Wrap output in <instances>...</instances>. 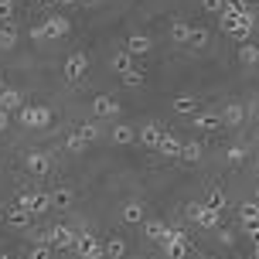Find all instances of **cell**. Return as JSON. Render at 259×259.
<instances>
[{
    "mask_svg": "<svg viewBox=\"0 0 259 259\" xmlns=\"http://www.w3.org/2000/svg\"><path fill=\"white\" fill-rule=\"evenodd\" d=\"M45 38H65V34H68V17H62V14H58V17H48V21H45Z\"/></svg>",
    "mask_w": 259,
    "mask_h": 259,
    "instance_id": "obj_9",
    "label": "cell"
},
{
    "mask_svg": "<svg viewBox=\"0 0 259 259\" xmlns=\"http://www.w3.org/2000/svg\"><path fill=\"white\" fill-rule=\"evenodd\" d=\"M17 119H21L27 130H41V126L52 123V109H48V106H21V109H17Z\"/></svg>",
    "mask_w": 259,
    "mask_h": 259,
    "instance_id": "obj_2",
    "label": "cell"
},
{
    "mask_svg": "<svg viewBox=\"0 0 259 259\" xmlns=\"http://www.w3.org/2000/svg\"><path fill=\"white\" fill-rule=\"evenodd\" d=\"M0 259H11V256H7V252H0Z\"/></svg>",
    "mask_w": 259,
    "mask_h": 259,
    "instance_id": "obj_43",
    "label": "cell"
},
{
    "mask_svg": "<svg viewBox=\"0 0 259 259\" xmlns=\"http://www.w3.org/2000/svg\"><path fill=\"white\" fill-rule=\"evenodd\" d=\"M205 45H208V31H205V27H191L188 48H205Z\"/></svg>",
    "mask_w": 259,
    "mask_h": 259,
    "instance_id": "obj_29",
    "label": "cell"
},
{
    "mask_svg": "<svg viewBox=\"0 0 259 259\" xmlns=\"http://www.w3.org/2000/svg\"><path fill=\"white\" fill-rule=\"evenodd\" d=\"M123 78V85H126V89H137V85H143V72H137V68H130L126 75H119Z\"/></svg>",
    "mask_w": 259,
    "mask_h": 259,
    "instance_id": "obj_33",
    "label": "cell"
},
{
    "mask_svg": "<svg viewBox=\"0 0 259 259\" xmlns=\"http://www.w3.org/2000/svg\"><path fill=\"white\" fill-rule=\"evenodd\" d=\"M7 123H11V116H7V109H0V133L7 130Z\"/></svg>",
    "mask_w": 259,
    "mask_h": 259,
    "instance_id": "obj_41",
    "label": "cell"
},
{
    "mask_svg": "<svg viewBox=\"0 0 259 259\" xmlns=\"http://www.w3.org/2000/svg\"><path fill=\"white\" fill-rule=\"evenodd\" d=\"M256 205H259V188H256Z\"/></svg>",
    "mask_w": 259,
    "mask_h": 259,
    "instance_id": "obj_44",
    "label": "cell"
},
{
    "mask_svg": "<svg viewBox=\"0 0 259 259\" xmlns=\"http://www.w3.org/2000/svg\"><path fill=\"white\" fill-rule=\"evenodd\" d=\"M14 17V0H0V24Z\"/></svg>",
    "mask_w": 259,
    "mask_h": 259,
    "instance_id": "obj_37",
    "label": "cell"
},
{
    "mask_svg": "<svg viewBox=\"0 0 259 259\" xmlns=\"http://www.w3.org/2000/svg\"><path fill=\"white\" fill-rule=\"evenodd\" d=\"M123 219H126L130 225H137V222H143V208L137 205V201H130V205L123 208Z\"/></svg>",
    "mask_w": 259,
    "mask_h": 259,
    "instance_id": "obj_32",
    "label": "cell"
},
{
    "mask_svg": "<svg viewBox=\"0 0 259 259\" xmlns=\"http://www.w3.org/2000/svg\"><path fill=\"white\" fill-rule=\"evenodd\" d=\"M256 259H259V235H256Z\"/></svg>",
    "mask_w": 259,
    "mask_h": 259,
    "instance_id": "obj_42",
    "label": "cell"
},
{
    "mask_svg": "<svg viewBox=\"0 0 259 259\" xmlns=\"http://www.w3.org/2000/svg\"><path fill=\"white\" fill-rule=\"evenodd\" d=\"M75 239L78 235L68 229V225H55L52 229V246L55 249H75Z\"/></svg>",
    "mask_w": 259,
    "mask_h": 259,
    "instance_id": "obj_8",
    "label": "cell"
},
{
    "mask_svg": "<svg viewBox=\"0 0 259 259\" xmlns=\"http://www.w3.org/2000/svg\"><path fill=\"white\" fill-rule=\"evenodd\" d=\"M27 170L38 174V178H45V174L52 170V157L45 154V150H31V154H27Z\"/></svg>",
    "mask_w": 259,
    "mask_h": 259,
    "instance_id": "obj_7",
    "label": "cell"
},
{
    "mask_svg": "<svg viewBox=\"0 0 259 259\" xmlns=\"http://www.w3.org/2000/svg\"><path fill=\"white\" fill-rule=\"evenodd\" d=\"M0 109H7V113H14V109H21V92L4 89V92H0Z\"/></svg>",
    "mask_w": 259,
    "mask_h": 259,
    "instance_id": "obj_25",
    "label": "cell"
},
{
    "mask_svg": "<svg viewBox=\"0 0 259 259\" xmlns=\"http://www.w3.org/2000/svg\"><path fill=\"white\" fill-rule=\"evenodd\" d=\"M14 45H17V27L11 21H4L0 24V52H11Z\"/></svg>",
    "mask_w": 259,
    "mask_h": 259,
    "instance_id": "obj_19",
    "label": "cell"
},
{
    "mask_svg": "<svg viewBox=\"0 0 259 259\" xmlns=\"http://www.w3.org/2000/svg\"><path fill=\"white\" fill-rule=\"evenodd\" d=\"M4 222H11L14 229H24L27 222H31V211H27L24 205H14V208H7V211H4Z\"/></svg>",
    "mask_w": 259,
    "mask_h": 259,
    "instance_id": "obj_14",
    "label": "cell"
},
{
    "mask_svg": "<svg viewBox=\"0 0 259 259\" xmlns=\"http://www.w3.org/2000/svg\"><path fill=\"white\" fill-rule=\"evenodd\" d=\"M160 249L167 252V259H184L188 256V235L181 229H167V235L160 239Z\"/></svg>",
    "mask_w": 259,
    "mask_h": 259,
    "instance_id": "obj_3",
    "label": "cell"
},
{
    "mask_svg": "<svg viewBox=\"0 0 259 259\" xmlns=\"http://www.w3.org/2000/svg\"><path fill=\"white\" fill-rule=\"evenodd\" d=\"M78 133H82V140H85V143H92L96 137H99V126H96V123H82Z\"/></svg>",
    "mask_w": 259,
    "mask_h": 259,
    "instance_id": "obj_35",
    "label": "cell"
},
{
    "mask_svg": "<svg viewBox=\"0 0 259 259\" xmlns=\"http://www.w3.org/2000/svg\"><path fill=\"white\" fill-rule=\"evenodd\" d=\"M160 137H164V126H157V123H147V126L140 130V143L147 150H157V147H160Z\"/></svg>",
    "mask_w": 259,
    "mask_h": 259,
    "instance_id": "obj_10",
    "label": "cell"
},
{
    "mask_svg": "<svg viewBox=\"0 0 259 259\" xmlns=\"http://www.w3.org/2000/svg\"><path fill=\"white\" fill-rule=\"evenodd\" d=\"M201 7H205V11H222L225 0H201Z\"/></svg>",
    "mask_w": 259,
    "mask_h": 259,
    "instance_id": "obj_39",
    "label": "cell"
},
{
    "mask_svg": "<svg viewBox=\"0 0 259 259\" xmlns=\"http://www.w3.org/2000/svg\"><path fill=\"white\" fill-rule=\"evenodd\" d=\"M150 48H154V41L147 38V34H130L126 45H123V52H130V55H147Z\"/></svg>",
    "mask_w": 259,
    "mask_h": 259,
    "instance_id": "obj_13",
    "label": "cell"
},
{
    "mask_svg": "<svg viewBox=\"0 0 259 259\" xmlns=\"http://www.w3.org/2000/svg\"><path fill=\"white\" fill-rule=\"evenodd\" d=\"M194 126L201 130V133H219L225 123H222V116H215V113H194Z\"/></svg>",
    "mask_w": 259,
    "mask_h": 259,
    "instance_id": "obj_11",
    "label": "cell"
},
{
    "mask_svg": "<svg viewBox=\"0 0 259 259\" xmlns=\"http://www.w3.org/2000/svg\"><path fill=\"white\" fill-rule=\"evenodd\" d=\"M201 208H205V205H188V208H184V215H188L191 222H198V215H201Z\"/></svg>",
    "mask_w": 259,
    "mask_h": 259,
    "instance_id": "obj_38",
    "label": "cell"
},
{
    "mask_svg": "<svg viewBox=\"0 0 259 259\" xmlns=\"http://www.w3.org/2000/svg\"><path fill=\"white\" fill-rule=\"evenodd\" d=\"M167 235V225L160 219H150V222H143V239H154V242H160Z\"/></svg>",
    "mask_w": 259,
    "mask_h": 259,
    "instance_id": "obj_20",
    "label": "cell"
},
{
    "mask_svg": "<svg viewBox=\"0 0 259 259\" xmlns=\"http://www.w3.org/2000/svg\"><path fill=\"white\" fill-rule=\"evenodd\" d=\"M85 147H89V143L82 140V133H78V130H75V133H72V137H68V150H72V154H82V150H85Z\"/></svg>",
    "mask_w": 259,
    "mask_h": 259,
    "instance_id": "obj_34",
    "label": "cell"
},
{
    "mask_svg": "<svg viewBox=\"0 0 259 259\" xmlns=\"http://www.w3.org/2000/svg\"><path fill=\"white\" fill-rule=\"evenodd\" d=\"M239 58H242V65H259V45H242Z\"/></svg>",
    "mask_w": 259,
    "mask_h": 259,
    "instance_id": "obj_28",
    "label": "cell"
},
{
    "mask_svg": "<svg viewBox=\"0 0 259 259\" xmlns=\"http://www.w3.org/2000/svg\"><path fill=\"white\" fill-rule=\"evenodd\" d=\"M62 4H75V0H62Z\"/></svg>",
    "mask_w": 259,
    "mask_h": 259,
    "instance_id": "obj_46",
    "label": "cell"
},
{
    "mask_svg": "<svg viewBox=\"0 0 259 259\" xmlns=\"http://www.w3.org/2000/svg\"><path fill=\"white\" fill-rule=\"evenodd\" d=\"M123 252H126V242L123 239H109L106 242V256L109 259H123Z\"/></svg>",
    "mask_w": 259,
    "mask_h": 259,
    "instance_id": "obj_30",
    "label": "cell"
},
{
    "mask_svg": "<svg viewBox=\"0 0 259 259\" xmlns=\"http://www.w3.org/2000/svg\"><path fill=\"white\" fill-rule=\"evenodd\" d=\"M178 160H184L188 167H191V164H198V160H201V143H198V140L181 143V154H178Z\"/></svg>",
    "mask_w": 259,
    "mask_h": 259,
    "instance_id": "obj_17",
    "label": "cell"
},
{
    "mask_svg": "<svg viewBox=\"0 0 259 259\" xmlns=\"http://www.w3.org/2000/svg\"><path fill=\"white\" fill-rule=\"evenodd\" d=\"M92 113H96V116H103V119L119 116V103H116V99H109V96H99V99L92 103Z\"/></svg>",
    "mask_w": 259,
    "mask_h": 259,
    "instance_id": "obj_12",
    "label": "cell"
},
{
    "mask_svg": "<svg viewBox=\"0 0 259 259\" xmlns=\"http://www.w3.org/2000/svg\"><path fill=\"white\" fill-rule=\"evenodd\" d=\"M222 222V211H215V208H201V215H198V225H201V229H215V225H219Z\"/></svg>",
    "mask_w": 259,
    "mask_h": 259,
    "instance_id": "obj_27",
    "label": "cell"
},
{
    "mask_svg": "<svg viewBox=\"0 0 259 259\" xmlns=\"http://www.w3.org/2000/svg\"><path fill=\"white\" fill-rule=\"evenodd\" d=\"M109 65H113V72H119V75H126L130 68H133V55H130V52H116Z\"/></svg>",
    "mask_w": 259,
    "mask_h": 259,
    "instance_id": "obj_24",
    "label": "cell"
},
{
    "mask_svg": "<svg viewBox=\"0 0 259 259\" xmlns=\"http://www.w3.org/2000/svg\"><path fill=\"white\" fill-rule=\"evenodd\" d=\"M242 229H246L252 239L259 235V205H246L242 208Z\"/></svg>",
    "mask_w": 259,
    "mask_h": 259,
    "instance_id": "obj_15",
    "label": "cell"
},
{
    "mask_svg": "<svg viewBox=\"0 0 259 259\" xmlns=\"http://www.w3.org/2000/svg\"><path fill=\"white\" fill-rule=\"evenodd\" d=\"M242 119H246L242 103H229V106H225V113H222V123H225V126H239Z\"/></svg>",
    "mask_w": 259,
    "mask_h": 259,
    "instance_id": "obj_18",
    "label": "cell"
},
{
    "mask_svg": "<svg viewBox=\"0 0 259 259\" xmlns=\"http://www.w3.org/2000/svg\"><path fill=\"white\" fill-rule=\"evenodd\" d=\"M17 205H24L31 215H41V211H48V208H52V198H48V194H41V191H31V188H21Z\"/></svg>",
    "mask_w": 259,
    "mask_h": 259,
    "instance_id": "obj_4",
    "label": "cell"
},
{
    "mask_svg": "<svg viewBox=\"0 0 259 259\" xmlns=\"http://www.w3.org/2000/svg\"><path fill=\"white\" fill-rule=\"evenodd\" d=\"M188 38H191V24L188 21H174L170 24V41L174 45H188Z\"/></svg>",
    "mask_w": 259,
    "mask_h": 259,
    "instance_id": "obj_21",
    "label": "cell"
},
{
    "mask_svg": "<svg viewBox=\"0 0 259 259\" xmlns=\"http://www.w3.org/2000/svg\"><path fill=\"white\" fill-rule=\"evenodd\" d=\"M157 154H160V157H178V154H181V140H178L174 133H167V130H164V137H160V147H157Z\"/></svg>",
    "mask_w": 259,
    "mask_h": 259,
    "instance_id": "obj_16",
    "label": "cell"
},
{
    "mask_svg": "<svg viewBox=\"0 0 259 259\" xmlns=\"http://www.w3.org/2000/svg\"><path fill=\"white\" fill-rule=\"evenodd\" d=\"M239 259H242V256H239Z\"/></svg>",
    "mask_w": 259,
    "mask_h": 259,
    "instance_id": "obj_47",
    "label": "cell"
},
{
    "mask_svg": "<svg viewBox=\"0 0 259 259\" xmlns=\"http://www.w3.org/2000/svg\"><path fill=\"white\" fill-rule=\"evenodd\" d=\"M229 164H232V167H242V164H246V150H242V147H232V150H229Z\"/></svg>",
    "mask_w": 259,
    "mask_h": 259,
    "instance_id": "obj_36",
    "label": "cell"
},
{
    "mask_svg": "<svg viewBox=\"0 0 259 259\" xmlns=\"http://www.w3.org/2000/svg\"><path fill=\"white\" fill-rule=\"evenodd\" d=\"M0 222H4V208H0Z\"/></svg>",
    "mask_w": 259,
    "mask_h": 259,
    "instance_id": "obj_45",
    "label": "cell"
},
{
    "mask_svg": "<svg viewBox=\"0 0 259 259\" xmlns=\"http://www.w3.org/2000/svg\"><path fill=\"white\" fill-rule=\"evenodd\" d=\"M48 198H52V208H58V211L72 208V191H68V188H58V191H52Z\"/></svg>",
    "mask_w": 259,
    "mask_h": 259,
    "instance_id": "obj_26",
    "label": "cell"
},
{
    "mask_svg": "<svg viewBox=\"0 0 259 259\" xmlns=\"http://www.w3.org/2000/svg\"><path fill=\"white\" fill-rule=\"evenodd\" d=\"M137 140V130H130L126 123H119V126H113V143L116 147H126V143Z\"/></svg>",
    "mask_w": 259,
    "mask_h": 259,
    "instance_id": "obj_22",
    "label": "cell"
},
{
    "mask_svg": "<svg viewBox=\"0 0 259 259\" xmlns=\"http://www.w3.org/2000/svg\"><path fill=\"white\" fill-rule=\"evenodd\" d=\"M75 252H78V259H92V256H103V246L96 242V235H78L75 239Z\"/></svg>",
    "mask_w": 259,
    "mask_h": 259,
    "instance_id": "obj_6",
    "label": "cell"
},
{
    "mask_svg": "<svg viewBox=\"0 0 259 259\" xmlns=\"http://www.w3.org/2000/svg\"><path fill=\"white\" fill-rule=\"evenodd\" d=\"M85 68H89V58H85L82 52L65 58V78H68L72 85H82V82H85Z\"/></svg>",
    "mask_w": 259,
    "mask_h": 259,
    "instance_id": "obj_5",
    "label": "cell"
},
{
    "mask_svg": "<svg viewBox=\"0 0 259 259\" xmlns=\"http://www.w3.org/2000/svg\"><path fill=\"white\" fill-rule=\"evenodd\" d=\"M174 113L194 116V113H198V99H191V96H178V99H174Z\"/></svg>",
    "mask_w": 259,
    "mask_h": 259,
    "instance_id": "obj_23",
    "label": "cell"
},
{
    "mask_svg": "<svg viewBox=\"0 0 259 259\" xmlns=\"http://www.w3.org/2000/svg\"><path fill=\"white\" fill-rule=\"evenodd\" d=\"M205 205H208V208H215V211H222V208H225V194H222L219 188H208Z\"/></svg>",
    "mask_w": 259,
    "mask_h": 259,
    "instance_id": "obj_31",
    "label": "cell"
},
{
    "mask_svg": "<svg viewBox=\"0 0 259 259\" xmlns=\"http://www.w3.org/2000/svg\"><path fill=\"white\" fill-rule=\"evenodd\" d=\"M222 31L229 34V38L235 41H246L249 38V31H252V14L242 11V14H232V11H222Z\"/></svg>",
    "mask_w": 259,
    "mask_h": 259,
    "instance_id": "obj_1",
    "label": "cell"
},
{
    "mask_svg": "<svg viewBox=\"0 0 259 259\" xmlns=\"http://www.w3.org/2000/svg\"><path fill=\"white\" fill-rule=\"evenodd\" d=\"M27 259H48V246H34Z\"/></svg>",
    "mask_w": 259,
    "mask_h": 259,
    "instance_id": "obj_40",
    "label": "cell"
}]
</instances>
